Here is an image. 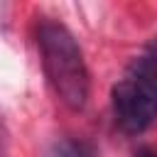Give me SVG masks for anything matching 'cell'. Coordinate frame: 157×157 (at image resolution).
Segmentation results:
<instances>
[{"label":"cell","mask_w":157,"mask_h":157,"mask_svg":"<svg viewBox=\"0 0 157 157\" xmlns=\"http://www.w3.org/2000/svg\"><path fill=\"white\" fill-rule=\"evenodd\" d=\"M110 101L123 132H145L157 120V59L152 54L135 59L128 74L113 86Z\"/></svg>","instance_id":"obj_2"},{"label":"cell","mask_w":157,"mask_h":157,"mask_svg":"<svg viewBox=\"0 0 157 157\" xmlns=\"http://www.w3.org/2000/svg\"><path fill=\"white\" fill-rule=\"evenodd\" d=\"M152 56L157 59V42H155V47H152Z\"/></svg>","instance_id":"obj_5"},{"label":"cell","mask_w":157,"mask_h":157,"mask_svg":"<svg viewBox=\"0 0 157 157\" xmlns=\"http://www.w3.org/2000/svg\"><path fill=\"white\" fill-rule=\"evenodd\" d=\"M37 47L42 54L44 76L54 96L69 110H83L91 93L88 66L76 37L61 22L44 20L37 27Z\"/></svg>","instance_id":"obj_1"},{"label":"cell","mask_w":157,"mask_h":157,"mask_svg":"<svg viewBox=\"0 0 157 157\" xmlns=\"http://www.w3.org/2000/svg\"><path fill=\"white\" fill-rule=\"evenodd\" d=\"M135 157H157V152H152V150L142 147V150H137V152H135Z\"/></svg>","instance_id":"obj_4"},{"label":"cell","mask_w":157,"mask_h":157,"mask_svg":"<svg viewBox=\"0 0 157 157\" xmlns=\"http://www.w3.org/2000/svg\"><path fill=\"white\" fill-rule=\"evenodd\" d=\"M49 157H96V150L88 142H83V140L64 137V140H56L52 145Z\"/></svg>","instance_id":"obj_3"}]
</instances>
